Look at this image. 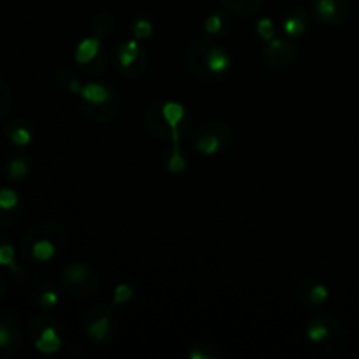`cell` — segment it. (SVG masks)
Returning <instances> with one entry per match:
<instances>
[{"label":"cell","mask_w":359,"mask_h":359,"mask_svg":"<svg viewBox=\"0 0 359 359\" xmlns=\"http://www.w3.org/2000/svg\"><path fill=\"white\" fill-rule=\"evenodd\" d=\"M144 126L154 139L181 146L182 140L191 135V116L181 102L160 100L146 109Z\"/></svg>","instance_id":"obj_1"},{"label":"cell","mask_w":359,"mask_h":359,"mask_svg":"<svg viewBox=\"0 0 359 359\" xmlns=\"http://www.w3.org/2000/svg\"><path fill=\"white\" fill-rule=\"evenodd\" d=\"M186 69L202 83H221L231 70V56L214 39L200 37L184 53Z\"/></svg>","instance_id":"obj_2"},{"label":"cell","mask_w":359,"mask_h":359,"mask_svg":"<svg viewBox=\"0 0 359 359\" xmlns=\"http://www.w3.org/2000/svg\"><path fill=\"white\" fill-rule=\"evenodd\" d=\"M69 242L67 230L56 221L34 224L21 237V256L32 263H49L65 249Z\"/></svg>","instance_id":"obj_3"},{"label":"cell","mask_w":359,"mask_h":359,"mask_svg":"<svg viewBox=\"0 0 359 359\" xmlns=\"http://www.w3.org/2000/svg\"><path fill=\"white\" fill-rule=\"evenodd\" d=\"M77 98L81 102L83 114L90 121L100 125L114 121L121 107V97L118 91L102 81H84Z\"/></svg>","instance_id":"obj_4"},{"label":"cell","mask_w":359,"mask_h":359,"mask_svg":"<svg viewBox=\"0 0 359 359\" xmlns=\"http://www.w3.org/2000/svg\"><path fill=\"white\" fill-rule=\"evenodd\" d=\"M305 340L316 354L333 356L347 344L346 326L335 316H314L305 325Z\"/></svg>","instance_id":"obj_5"},{"label":"cell","mask_w":359,"mask_h":359,"mask_svg":"<svg viewBox=\"0 0 359 359\" xmlns=\"http://www.w3.org/2000/svg\"><path fill=\"white\" fill-rule=\"evenodd\" d=\"M81 325H83V332L88 342L100 347L111 346V342L116 339L119 330L116 307L112 304H105V302L91 305L84 312Z\"/></svg>","instance_id":"obj_6"},{"label":"cell","mask_w":359,"mask_h":359,"mask_svg":"<svg viewBox=\"0 0 359 359\" xmlns=\"http://www.w3.org/2000/svg\"><path fill=\"white\" fill-rule=\"evenodd\" d=\"M233 142V132L230 125L221 119L200 123L191 133V147L202 156H216L224 153Z\"/></svg>","instance_id":"obj_7"},{"label":"cell","mask_w":359,"mask_h":359,"mask_svg":"<svg viewBox=\"0 0 359 359\" xmlns=\"http://www.w3.org/2000/svg\"><path fill=\"white\" fill-rule=\"evenodd\" d=\"M60 286L70 297L88 300L100 290V276L88 263L72 262L63 266L60 273Z\"/></svg>","instance_id":"obj_8"},{"label":"cell","mask_w":359,"mask_h":359,"mask_svg":"<svg viewBox=\"0 0 359 359\" xmlns=\"http://www.w3.org/2000/svg\"><path fill=\"white\" fill-rule=\"evenodd\" d=\"M112 67L119 76L126 79H137L142 76L149 63V55L142 42L137 39H126V41L118 42L111 53Z\"/></svg>","instance_id":"obj_9"},{"label":"cell","mask_w":359,"mask_h":359,"mask_svg":"<svg viewBox=\"0 0 359 359\" xmlns=\"http://www.w3.org/2000/svg\"><path fill=\"white\" fill-rule=\"evenodd\" d=\"M107 60L109 53L105 49L104 41L95 35L84 37L74 51V62L86 77L100 76L107 67Z\"/></svg>","instance_id":"obj_10"},{"label":"cell","mask_w":359,"mask_h":359,"mask_svg":"<svg viewBox=\"0 0 359 359\" xmlns=\"http://www.w3.org/2000/svg\"><path fill=\"white\" fill-rule=\"evenodd\" d=\"M30 337L34 340L35 351L44 356H53V354L60 353L63 347L58 325L49 316H39L30 323Z\"/></svg>","instance_id":"obj_11"},{"label":"cell","mask_w":359,"mask_h":359,"mask_svg":"<svg viewBox=\"0 0 359 359\" xmlns=\"http://www.w3.org/2000/svg\"><path fill=\"white\" fill-rule=\"evenodd\" d=\"M263 60H265L266 69L283 72V70L291 69L297 63V48L293 46V41L277 35L265 44Z\"/></svg>","instance_id":"obj_12"},{"label":"cell","mask_w":359,"mask_h":359,"mask_svg":"<svg viewBox=\"0 0 359 359\" xmlns=\"http://www.w3.org/2000/svg\"><path fill=\"white\" fill-rule=\"evenodd\" d=\"M311 13L328 27H340L351 18L349 0H311Z\"/></svg>","instance_id":"obj_13"},{"label":"cell","mask_w":359,"mask_h":359,"mask_svg":"<svg viewBox=\"0 0 359 359\" xmlns=\"http://www.w3.org/2000/svg\"><path fill=\"white\" fill-rule=\"evenodd\" d=\"M23 347V332L11 314L0 312V358H9Z\"/></svg>","instance_id":"obj_14"},{"label":"cell","mask_w":359,"mask_h":359,"mask_svg":"<svg viewBox=\"0 0 359 359\" xmlns=\"http://www.w3.org/2000/svg\"><path fill=\"white\" fill-rule=\"evenodd\" d=\"M297 297L302 307L309 309V311H316L328 304L332 298L330 287L325 283L318 279H304L297 287Z\"/></svg>","instance_id":"obj_15"},{"label":"cell","mask_w":359,"mask_h":359,"mask_svg":"<svg viewBox=\"0 0 359 359\" xmlns=\"http://www.w3.org/2000/svg\"><path fill=\"white\" fill-rule=\"evenodd\" d=\"M311 30V14L300 6L290 7L283 18V34L290 41H300Z\"/></svg>","instance_id":"obj_16"},{"label":"cell","mask_w":359,"mask_h":359,"mask_svg":"<svg viewBox=\"0 0 359 359\" xmlns=\"http://www.w3.org/2000/svg\"><path fill=\"white\" fill-rule=\"evenodd\" d=\"M23 214L21 196L13 188H0V226H13Z\"/></svg>","instance_id":"obj_17"},{"label":"cell","mask_w":359,"mask_h":359,"mask_svg":"<svg viewBox=\"0 0 359 359\" xmlns=\"http://www.w3.org/2000/svg\"><path fill=\"white\" fill-rule=\"evenodd\" d=\"M32 170V158L27 151L18 149L16 153L11 154L6 160V165H4V174L9 181L20 182L25 181V179L30 175Z\"/></svg>","instance_id":"obj_18"},{"label":"cell","mask_w":359,"mask_h":359,"mask_svg":"<svg viewBox=\"0 0 359 359\" xmlns=\"http://www.w3.org/2000/svg\"><path fill=\"white\" fill-rule=\"evenodd\" d=\"M4 135L18 149H25L34 140V126L27 119H14L4 126Z\"/></svg>","instance_id":"obj_19"},{"label":"cell","mask_w":359,"mask_h":359,"mask_svg":"<svg viewBox=\"0 0 359 359\" xmlns=\"http://www.w3.org/2000/svg\"><path fill=\"white\" fill-rule=\"evenodd\" d=\"M231 27H233V20H231V16L228 13L209 14V16L203 18L202 23L203 35L209 39H214V41L226 37L231 32Z\"/></svg>","instance_id":"obj_20"},{"label":"cell","mask_w":359,"mask_h":359,"mask_svg":"<svg viewBox=\"0 0 359 359\" xmlns=\"http://www.w3.org/2000/svg\"><path fill=\"white\" fill-rule=\"evenodd\" d=\"M83 84H84V81L81 79V77L77 76L72 69L62 67V69H58V72L55 74L56 90L62 91V93H65V95H74V97H77L81 91V88H83Z\"/></svg>","instance_id":"obj_21"},{"label":"cell","mask_w":359,"mask_h":359,"mask_svg":"<svg viewBox=\"0 0 359 359\" xmlns=\"http://www.w3.org/2000/svg\"><path fill=\"white\" fill-rule=\"evenodd\" d=\"M16 255H18L16 248L11 244L9 238L0 235V266L9 269V272L13 273L16 279L23 280L25 279L23 276H27V273H25V270L16 263Z\"/></svg>","instance_id":"obj_22"},{"label":"cell","mask_w":359,"mask_h":359,"mask_svg":"<svg viewBox=\"0 0 359 359\" xmlns=\"http://www.w3.org/2000/svg\"><path fill=\"white\" fill-rule=\"evenodd\" d=\"M161 160H163L165 170L170 175L184 174L186 168H188V158L181 151V146H172L170 144V147L161 154Z\"/></svg>","instance_id":"obj_23"},{"label":"cell","mask_w":359,"mask_h":359,"mask_svg":"<svg viewBox=\"0 0 359 359\" xmlns=\"http://www.w3.org/2000/svg\"><path fill=\"white\" fill-rule=\"evenodd\" d=\"M116 30V18L114 14L109 13V11H100L97 13V16L91 21V35L105 41L107 37H111Z\"/></svg>","instance_id":"obj_24"},{"label":"cell","mask_w":359,"mask_h":359,"mask_svg":"<svg viewBox=\"0 0 359 359\" xmlns=\"http://www.w3.org/2000/svg\"><path fill=\"white\" fill-rule=\"evenodd\" d=\"M186 358L188 359H223L224 351L221 349L217 344H193L189 349L186 351Z\"/></svg>","instance_id":"obj_25"},{"label":"cell","mask_w":359,"mask_h":359,"mask_svg":"<svg viewBox=\"0 0 359 359\" xmlns=\"http://www.w3.org/2000/svg\"><path fill=\"white\" fill-rule=\"evenodd\" d=\"M223 6L226 7L230 13L237 14V16H251V14L258 13L265 0H221Z\"/></svg>","instance_id":"obj_26"},{"label":"cell","mask_w":359,"mask_h":359,"mask_svg":"<svg viewBox=\"0 0 359 359\" xmlns=\"http://www.w3.org/2000/svg\"><path fill=\"white\" fill-rule=\"evenodd\" d=\"M130 32H132V37L137 39V41H146V39L153 37L154 34V23L149 20V18L139 16L132 21V27H130Z\"/></svg>","instance_id":"obj_27"},{"label":"cell","mask_w":359,"mask_h":359,"mask_svg":"<svg viewBox=\"0 0 359 359\" xmlns=\"http://www.w3.org/2000/svg\"><path fill=\"white\" fill-rule=\"evenodd\" d=\"M35 300H37V305L42 309V311H53L60 302L58 291H56L53 286H44L37 291Z\"/></svg>","instance_id":"obj_28"},{"label":"cell","mask_w":359,"mask_h":359,"mask_svg":"<svg viewBox=\"0 0 359 359\" xmlns=\"http://www.w3.org/2000/svg\"><path fill=\"white\" fill-rule=\"evenodd\" d=\"M135 298V287L128 283H119L118 286L114 287V293H112V302L116 309L123 307L125 304H130V302Z\"/></svg>","instance_id":"obj_29"},{"label":"cell","mask_w":359,"mask_h":359,"mask_svg":"<svg viewBox=\"0 0 359 359\" xmlns=\"http://www.w3.org/2000/svg\"><path fill=\"white\" fill-rule=\"evenodd\" d=\"M256 30V35H258L259 39H262L263 42H269L272 41L273 37H277V28H276V23H273L272 18H262V20H258V23H256L255 27Z\"/></svg>","instance_id":"obj_30"},{"label":"cell","mask_w":359,"mask_h":359,"mask_svg":"<svg viewBox=\"0 0 359 359\" xmlns=\"http://www.w3.org/2000/svg\"><path fill=\"white\" fill-rule=\"evenodd\" d=\"M11 104H13V91H11L9 84L0 77V121L6 119Z\"/></svg>","instance_id":"obj_31"},{"label":"cell","mask_w":359,"mask_h":359,"mask_svg":"<svg viewBox=\"0 0 359 359\" xmlns=\"http://www.w3.org/2000/svg\"><path fill=\"white\" fill-rule=\"evenodd\" d=\"M2 293H4V286H2V283H0V297H2Z\"/></svg>","instance_id":"obj_32"},{"label":"cell","mask_w":359,"mask_h":359,"mask_svg":"<svg viewBox=\"0 0 359 359\" xmlns=\"http://www.w3.org/2000/svg\"><path fill=\"white\" fill-rule=\"evenodd\" d=\"M358 147H359V137H358Z\"/></svg>","instance_id":"obj_33"}]
</instances>
